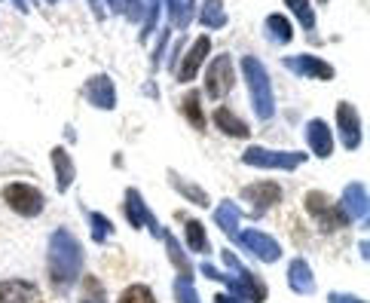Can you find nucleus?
<instances>
[{"label": "nucleus", "mask_w": 370, "mask_h": 303, "mask_svg": "<svg viewBox=\"0 0 370 303\" xmlns=\"http://www.w3.org/2000/svg\"><path fill=\"white\" fill-rule=\"evenodd\" d=\"M83 264V248L74 236L68 233H55L52 245H49V270H52V282H59L61 288L70 285L80 273Z\"/></svg>", "instance_id": "f257e3e1"}, {"label": "nucleus", "mask_w": 370, "mask_h": 303, "mask_svg": "<svg viewBox=\"0 0 370 303\" xmlns=\"http://www.w3.org/2000/svg\"><path fill=\"white\" fill-rule=\"evenodd\" d=\"M245 196L248 199H257V206L266 208V206H275V202L282 199V190L275 184H257V187H248Z\"/></svg>", "instance_id": "6e6552de"}, {"label": "nucleus", "mask_w": 370, "mask_h": 303, "mask_svg": "<svg viewBox=\"0 0 370 303\" xmlns=\"http://www.w3.org/2000/svg\"><path fill=\"white\" fill-rule=\"evenodd\" d=\"M187 239H190V248L199 251V255H205L208 251V239H205V230L199 221H190L187 224Z\"/></svg>", "instance_id": "9d476101"}, {"label": "nucleus", "mask_w": 370, "mask_h": 303, "mask_svg": "<svg viewBox=\"0 0 370 303\" xmlns=\"http://www.w3.org/2000/svg\"><path fill=\"white\" fill-rule=\"evenodd\" d=\"M239 245L242 248H248L251 255H257L260 260H266V264H273V260L282 257L279 242L269 239L266 233H257V230H251V233H239Z\"/></svg>", "instance_id": "20e7f679"}, {"label": "nucleus", "mask_w": 370, "mask_h": 303, "mask_svg": "<svg viewBox=\"0 0 370 303\" xmlns=\"http://www.w3.org/2000/svg\"><path fill=\"white\" fill-rule=\"evenodd\" d=\"M306 208L312 211V215L322 221V227L324 230H337V227H343L346 224V215L343 211H337V206H333L327 196H322V193H309L306 196Z\"/></svg>", "instance_id": "7ed1b4c3"}, {"label": "nucleus", "mask_w": 370, "mask_h": 303, "mask_svg": "<svg viewBox=\"0 0 370 303\" xmlns=\"http://www.w3.org/2000/svg\"><path fill=\"white\" fill-rule=\"evenodd\" d=\"M37 297V288L22 279H6L0 282V303H31Z\"/></svg>", "instance_id": "39448f33"}, {"label": "nucleus", "mask_w": 370, "mask_h": 303, "mask_svg": "<svg viewBox=\"0 0 370 303\" xmlns=\"http://www.w3.org/2000/svg\"><path fill=\"white\" fill-rule=\"evenodd\" d=\"M331 303H364V300L349 297V294H331Z\"/></svg>", "instance_id": "dca6fc26"}, {"label": "nucleus", "mask_w": 370, "mask_h": 303, "mask_svg": "<svg viewBox=\"0 0 370 303\" xmlns=\"http://www.w3.org/2000/svg\"><path fill=\"white\" fill-rule=\"evenodd\" d=\"M215 119H217V126H220V129H233L230 135H248V126L242 123V119H236V117H233V114H230V110H226V108H220Z\"/></svg>", "instance_id": "9b49d317"}, {"label": "nucleus", "mask_w": 370, "mask_h": 303, "mask_svg": "<svg viewBox=\"0 0 370 303\" xmlns=\"http://www.w3.org/2000/svg\"><path fill=\"white\" fill-rule=\"evenodd\" d=\"M217 303H242V300H236V297H224V294H217Z\"/></svg>", "instance_id": "f3484780"}, {"label": "nucleus", "mask_w": 370, "mask_h": 303, "mask_svg": "<svg viewBox=\"0 0 370 303\" xmlns=\"http://www.w3.org/2000/svg\"><path fill=\"white\" fill-rule=\"evenodd\" d=\"M166 242H168V255H172V264H175V266H181L184 279H190V264H187V257H184V251H181V248H177L175 236H168V239H166Z\"/></svg>", "instance_id": "ddd939ff"}, {"label": "nucleus", "mask_w": 370, "mask_h": 303, "mask_svg": "<svg viewBox=\"0 0 370 303\" xmlns=\"http://www.w3.org/2000/svg\"><path fill=\"white\" fill-rule=\"evenodd\" d=\"M230 86H233L230 61L220 59V61H215V68H211V74H208V92L211 95H224V92H230Z\"/></svg>", "instance_id": "0eeeda50"}, {"label": "nucleus", "mask_w": 370, "mask_h": 303, "mask_svg": "<svg viewBox=\"0 0 370 303\" xmlns=\"http://www.w3.org/2000/svg\"><path fill=\"white\" fill-rule=\"evenodd\" d=\"M92 227H95V239L98 242H104V239L110 236V221H104V217H98V215H92Z\"/></svg>", "instance_id": "2eb2a0df"}, {"label": "nucleus", "mask_w": 370, "mask_h": 303, "mask_svg": "<svg viewBox=\"0 0 370 303\" xmlns=\"http://www.w3.org/2000/svg\"><path fill=\"white\" fill-rule=\"evenodd\" d=\"M196 104H199V95H196V92H190L187 98H184V114H187V119L196 126V129H205V117L199 114Z\"/></svg>", "instance_id": "f8f14e48"}, {"label": "nucleus", "mask_w": 370, "mask_h": 303, "mask_svg": "<svg viewBox=\"0 0 370 303\" xmlns=\"http://www.w3.org/2000/svg\"><path fill=\"white\" fill-rule=\"evenodd\" d=\"M288 279H291V288H294L297 294H312V291H315V282H312L309 264H306V260H300V257H297L294 264H291Z\"/></svg>", "instance_id": "423d86ee"}, {"label": "nucleus", "mask_w": 370, "mask_h": 303, "mask_svg": "<svg viewBox=\"0 0 370 303\" xmlns=\"http://www.w3.org/2000/svg\"><path fill=\"white\" fill-rule=\"evenodd\" d=\"M3 199L12 211H19V215H25V217H37L40 211H43V193L28 184H6Z\"/></svg>", "instance_id": "f03ea898"}, {"label": "nucleus", "mask_w": 370, "mask_h": 303, "mask_svg": "<svg viewBox=\"0 0 370 303\" xmlns=\"http://www.w3.org/2000/svg\"><path fill=\"white\" fill-rule=\"evenodd\" d=\"M175 297H177V303H199L193 285H190V279H177L175 282Z\"/></svg>", "instance_id": "4468645a"}, {"label": "nucleus", "mask_w": 370, "mask_h": 303, "mask_svg": "<svg viewBox=\"0 0 370 303\" xmlns=\"http://www.w3.org/2000/svg\"><path fill=\"white\" fill-rule=\"evenodd\" d=\"M119 303H156V297L147 285H129L119 294Z\"/></svg>", "instance_id": "1a4fd4ad"}]
</instances>
